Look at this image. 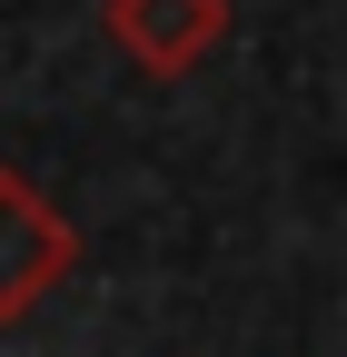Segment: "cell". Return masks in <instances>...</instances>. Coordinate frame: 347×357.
Instances as JSON below:
<instances>
[{
	"instance_id": "obj_1",
	"label": "cell",
	"mask_w": 347,
	"mask_h": 357,
	"mask_svg": "<svg viewBox=\"0 0 347 357\" xmlns=\"http://www.w3.org/2000/svg\"><path fill=\"white\" fill-rule=\"evenodd\" d=\"M70 268H79V229H70V208L40 189V178L0 169V328H20L30 307L70 278Z\"/></svg>"
},
{
	"instance_id": "obj_2",
	"label": "cell",
	"mask_w": 347,
	"mask_h": 357,
	"mask_svg": "<svg viewBox=\"0 0 347 357\" xmlns=\"http://www.w3.org/2000/svg\"><path fill=\"white\" fill-rule=\"evenodd\" d=\"M100 30H109L149 79H189L199 60L229 50L238 10H229V0H100Z\"/></svg>"
}]
</instances>
